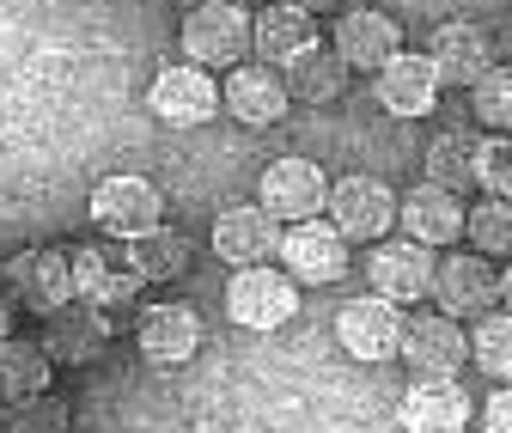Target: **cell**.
<instances>
[{
    "label": "cell",
    "instance_id": "1",
    "mask_svg": "<svg viewBox=\"0 0 512 433\" xmlns=\"http://www.w3.org/2000/svg\"><path fill=\"white\" fill-rule=\"evenodd\" d=\"M183 55L202 74H232V61L250 55V7L244 0H208V7L183 13Z\"/></svg>",
    "mask_w": 512,
    "mask_h": 433
},
{
    "label": "cell",
    "instance_id": "2",
    "mask_svg": "<svg viewBox=\"0 0 512 433\" xmlns=\"http://www.w3.org/2000/svg\"><path fill=\"white\" fill-rule=\"evenodd\" d=\"M397 360H409L415 379H458L470 366V336H464L458 318H445V312H409Z\"/></svg>",
    "mask_w": 512,
    "mask_h": 433
},
{
    "label": "cell",
    "instance_id": "3",
    "mask_svg": "<svg viewBox=\"0 0 512 433\" xmlns=\"http://www.w3.org/2000/svg\"><path fill=\"white\" fill-rule=\"evenodd\" d=\"M92 226L128 244V238H141V232L165 226V196L153 190L147 177L116 171V177H104L98 190H92Z\"/></svg>",
    "mask_w": 512,
    "mask_h": 433
},
{
    "label": "cell",
    "instance_id": "4",
    "mask_svg": "<svg viewBox=\"0 0 512 433\" xmlns=\"http://www.w3.org/2000/svg\"><path fill=\"white\" fill-rule=\"evenodd\" d=\"M330 226L348 238V244H384V232L397 226V196H391V183H378V177H342L330 183Z\"/></svg>",
    "mask_w": 512,
    "mask_h": 433
},
{
    "label": "cell",
    "instance_id": "5",
    "mask_svg": "<svg viewBox=\"0 0 512 433\" xmlns=\"http://www.w3.org/2000/svg\"><path fill=\"white\" fill-rule=\"evenodd\" d=\"M281 275L293 287H330L348 275V238L330 220H305L281 232Z\"/></svg>",
    "mask_w": 512,
    "mask_h": 433
},
{
    "label": "cell",
    "instance_id": "6",
    "mask_svg": "<svg viewBox=\"0 0 512 433\" xmlns=\"http://www.w3.org/2000/svg\"><path fill=\"white\" fill-rule=\"evenodd\" d=\"M281 251V220L263 202H232L214 214V257L226 269H263Z\"/></svg>",
    "mask_w": 512,
    "mask_h": 433
},
{
    "label": "cell",
    "instance_id": "7",
    "mask_svg": "<svg viewBox=\"0 0 512 433\" xmlns=\"http://www.w3.org/2000/svg\"><path fill=\"white\" fill-rule=\"evenodd\" d=\"M299 312V287L281 275V269H232V287H226V318L244 324V330H281L287 318Z\"/></svg>",
    "mask_w": 512,
    "mask_h": 433
},
{
    "label": "cell",
    "instance_id": "8",
    "mask_svg": "<svg viewBox=\"0 0 512 433\" xmlns=\"http://www.w3.org/2000/svg\"><path fill=\"white\" fill-rule=\"evenodd\" d=\"M433 299H439V312L445 318H482L500 305V275L488 257L476 251H458V257H433Z\"/></svg>",
    "mask_w": 512,
    "mask_h": 433
},
{
    "label": "cell",
    "instance_id": "9",
    "mask_svg": "<svg viewBox=\"0 0 512 433\" xmlns=\"http://www.w3.org/2000/svg\"><path fill=\"white\" fill-rule=\"evenodd\" d=\"M256 202H263L281 226H305V220L324 214L330 177L317 171L311 159H275V165L263 171V183H256Z\"/></svg>",
    "mask_w": 512,
    "mask_h": 433
},
{
    "label": "cell",
    "instance_id": "10",
    "mask_svg": "<svg viewBox=\"0 0 512 433\" xmlns=\"http://www.w3.org/2000/svg\"><path fill=\"white\" fill-rule=\"evenodd\" d=\"M336 336L366 366L397 360V348H403V305H384L378 293H360V299H348L336 312Z\"/></svg>",
    "mask_w": 512,
    "mask_h": 433
},
{
    "label": "cell",
    "instance_id": "11",
    "mask_svg": "<svg viewBox=\"0 0 512 433\" xmlns=\"http://www.w3.org/2000/svg\"><path fill=\"white\" fill-rule=\"evenodd\" d=\"M147 104L159 122H171V129H202L208 116H220V80L189 68V61H177V68H159L153 86H147Z\"/></svg>",
    "mask_w": 512,
    "mask_h": 433
},
{
    "label": "cell",
    "instance_id": "12",
    "mask_svg": "<svg viewBox=\"0 0 512 433\" xmlns=\"http://www.w3.org/2000/svg\"><path fill=\"white\" fill-rule=\"evenodd\" d=\"M7 287L19 305L31 312H61V305L74 299V263H68V244H37V251H19L7 263Z\"/></svg>",
    "mask_w": 512,
    "mask_h": 433
},
{
    "label": "cell",
    "instance_id": "13",
    "mask_svg": "<svg viewBox=\"0 0 512 433\" xmlns=\"http://www.w3.org/2000/svg\"><path fill=\"white\" fill-rule=\"evenodd\" d=\"M427 68H433L439 92H445V86L470 92V86L494 68V43H488V31H482V25L452 19V25H439V31H433V43H427Z\"/></svg>",
    "mask_w": 512,
    "mask_h": 433
},
{
    "label": "cell",
    "instance_id": "14",
    "mask_svg": "<svg viewBox=\"0 0 512 433\" xmlns=\"http://www.w3.org/2000/svg\"><path fill=\"white\" fill-rule=\"evenodd\" d=\"M68 263H74V299L98 305V312H110V305H135L141 287H147L135 269H128V257L104 251V244H68Z\"/></svg>",
    "mask_w": 512,
    "mask_h": 433
},
{
    "label": "cell",
    "instance_id": "15",
    "mask_svg": "<svg viewBox=\"0 0 512 433\" xmlns=\"http://www.w3.org/2000/svg\"><path fill=\"white\" fill-rule=\"evenodd\" d=\"M366 281L384 305H415L433 293V251H421L409 238H391L366 257Z\"/></svg>",
    "mask_w": 512,
    "mask_h": 433
},
{
    "label": "cell",
    "instance_id": "16",
    "mask_svg": "<svg viewBox=\"0 0 512 433\" xmlns=\"http://www.w3.org/2000/svg\"><path fill=\"white\" fill-rule=\"evenodd\" d=\"M104 342H110V312H98V305L68 299L61 312L43 318V354H49V366H86V360L104 354Z\"/></svg>",
    "mask_w": 512,
    "mask_h": 433
},
{
    "label": "cell",
    "instance_id": "17",
    "mask_svg": "<svg viewBox=\"0 0 512 433\" xmlns=\"http://www.w3.org/2000/svg\"><path fill=\"white\" fill-rule=\"evenodd\" d=\"M287 86L275 68H263V61H238V68L220 80V110H232L244 129H269V122L287 116Z\"/></svg>",
    "mask_w": 512,
    "mask_h": 433
},
{
    "label": "cell",
    "instance_id": "18",
    "mask_svg": "<svg viewBox=\"0 0 512 433\" xmlns=\"http://www.w3.org/2000/svg\"><path fill=\"white\" fill-rule=\"evenodd\" d=\"M403 49V25L391 13H378V7H354L336 19V55H342V68L348 74H378L384 61H391Z\"/></svg>",
    "mask_w": 512,
    "mask_h": 433
},
{
    "label": "cell",
    "instance_id": "19",
    "mask_svg": "<svg viewBox=\"0 0 512 433\" xmlns=\"http://www.w3.org/2000/svg\"><path fill=\"white\" fill-rule=\"evenodd\" d=\"M397 220H403L409 244L445 251V244L464 238V196H445V190H433V183H415L409 196H397Z\"/></svg>",
    "mask_w": 512,
    "mask_h": 433
},
{
    "label": "cell",
    "instance_id": "20",
    "mask_svg": "<svg viewBox=\"0 0 512 433\" xmlns=\"http://www.w3.org/2000/svg\"><path fill=\"white\" fill-rule=\"evenodd\" d=\"M397 421L409 433H464L470 427V391L458 379H409L397 397Z\"/></svg>",
    "mask_w": 512,
    "mask_h": 433
},
{
    "label": "cell",
    "instance_id": "21",
    "mask_svg": "<svg viewBox=\"0 0 512 433\" xmlns=\"http://www.w3.org/2000/svg\"><path fill=\"white\" fill-rule=\"evenodd\" d=\"M372 92H378V104L391 110V116H427L433 104H439V80H433V68H427V55H409V49H397L384 68L372 74Z\"/></svg>",
    "mask_w": 512,
    "mask_h": 433
},
{
    "label": "cell",
    "instance_id": "22",
    "mask_svg": "<svg viewBox=\"0 0 512 433\" xmlns=\"http://www.w3.org/2000/svg\"><path fill=\"white\" fill-rule=\"evenodd\" d=\"M135 336H141V354L153 366H183V360H196V348H202V318L189 312V305L165 299V305H147V312H141Z\"/></svg>",
    "mask_w": 512,
    "mask_h": 433
},
{
    "label": "cell",
    "instance_id": "23",
    "mask_svg": "<svg viewBox=\"0 0 512 433\" xmlns=\"http://www.w3.org/2000/svg\"><path fill=\"white\" fill-rule=\"evenodd\" d=\"M317 43V19L305 13H287V7H269V13H250V49L263 55V68L269 61H281V68H293L299 55H311Z\"/></svg>",
    "mask_w": 512,
    "mask_h": 433
},
{
    "label": "cell",
    "instance_id": "24",
    "mask_svg": "<svg viewBox=\"0 0 512 433\" xmlns=\"http://www.w3.org/2000/svg\"><path fill=\"white\" fill-rule=\"evenodd\" d=\"M49 354L43 342H25V336H7L0 342V403H31L49 391Z\"/></svg>",
    "mask_w": 512,
    "mask_h": 433
},
{
    "label": "cell",
    "instance_id": "25",
    "mask_svg": "<svg viewBox=\"0 0 512 433\" xmlns=\"http://www.w3.org/2000/svg\"><path fill=\"white\" fill-rule=\"evenodd\" d=\"M348 68H342V55L336 49H324L317 43L311 55H299L293 68L281 74V86H287V98H299V104H336L342 92H348Z\"/></svg>",
    "mask_w": 512,
    "mask_h": 433
},
{
    "label": "cell",
    "instance_id": "26",
    "mask_svg": "<svg viewBox=\"0 0 512 433\" xmlns=\"http://www.w3.org/2000/svg\"><path fill=\"white\" fill-rule=\"evenodd\" d=\"M421 183H433V190H445V196L476 190V135L445 129V135L427 147V177H421Z\"/></svg>",
    "mask_w": 512,
    "mask_h": 433
},
{
    "label": "cell",
    "instance_id": "27",
    "mask_svg": "<svg viewBox=\"0 0 512 433\" xmlns=\"http://www.w3.org/2000/svg\"><path fill=\"white\" fill-rule=\"evenodd\" d=\"M128 269L141 281H177L189 269V238L177 226H153L141 238H128Z\"/></svg>",
    "mask_w": 512,
    "mask_h": 433
},
{
    "label": "cell",
    "instance_id": "28",
    "mask_svg": "<svg viewBox=\"0 0 512 433\" xmlns=\"http://www.w3.org/2000/svg\"><path fill=\"white\" fill-rule=\"evenodd\" d=\"M464 238L476 257H512V202L482 196L476 208H464Z\"/></svg>",
    "mask_w": 512,
    "mask_h": 433
},
{
    "label": "cell",
    "instance_id": "29",
    "mask_svg": "<svg viewBox=\"0 0 512 433\" xmlns=\"http://www.w3.org/2000/svg\"><path fill=\"white\" fill-rule=\"evenodd\" d=\"M470 360L482 366L488 379H500V385H512V312H482L476 318V336H470Z\"/></svg>",
    "mask_w": 512,
    "mask_h": 433
},
{
    "label": "cell",
    "instance_id": "30",
    "mask_svg": "<svg viewBox=\"0 0 512 433\" xmlns=\"http://www.w3.org/2000/svg\"><path fill=\"white\" fill-rule=\"evenodd\" d=\"M470 98H476V122L488 135H512V68H488L470 86Z\"/></svg>",
    "mask_w": 512,
    "mask_h": 433
},
{
    "label": "cell",
    "instance_id": "31",
    "mask_svg": "<svg viewBox=\"0 0 512 433\" xmlns=\"http://www.w3.org/2000/svg\"><path fill=\"white\" fill-rule=\"evenodd\" d=\"M476 183L488 196L512 202V135H488L476 141Z\"/></svg>",
    "mask_w": 512,
    "mask_h": 433
},
{
    "label": "cell",
    "instance_id": "32",
    "mask_svg": "<svg viewBox=\"0 0 512 433\" xmlns=\"http://www.w3.org/2000/svg\"><path fill=\"white\" fill-rule=\"evenodd\" d=\"M7 433H68V403L61 397H31V403H13L7 415Z\"/></svg>",
    "mask_w": 512,
    "mask_h": 433
},
{
    "label": "cell",
    "instance_id": "33",
    "mask_svg": "<svg viewBox=\"0 0 512 433\" xmlns=\"http://www.w3.org/2000/svg\"><path fill=\"white\" fill-rule=\"evenodd\" d=\"M482 433H512V385H500L482 403Z\"/></svg>",
    "mask_w": 512,
    "mask_h": 433
},
{
    "label": "cell",
    "instance_id": "34",
    "mask_svg": "<svg viewBox=\"0 0 512 433\" xmlns=\"http://www.w3.org/2000/svg\"><path fill=\"white\" fill-rule=\"evenodd\" d=\"M275 7H287V13H305V19H311V13H330V0H275Z\"/></svg>",
    "mask_w": 512,
    "mask_h": 433
},
{
    "label": "cell",
    "instance_id": "35",
    "mask_svg": "<svg viewBox=\"0 0 512 433\" xmlns=\"http://www.w3.org/2000/svg\"><path fill=\"white\" fill-rule=\"evenodd\" d=\"M500 312H512V263L500 269Z\"/></svg>",
    "mask_w": 512,
    "mask_h": 433
},
{
    "label": "cell",
    "instance_id": "36",
    "mask_svg": "<svg viewBox=\"0 0 512 433\" xmlns=\"http://www.w3.org/2000/svg\"><path fill=\"white\" fill-rule=\"evenodd\" d=\"M7 336H13V305L0 299V342H7Z\"/></svg>",
    "mask_w": 512,
    "mask_h": 433
},
{
    "label": "cell",
    "instance_id": "37",
    "mask_svg": "<svg viewBox=\"0 0 512 433\" xmlns=\"http://www.w3.org/2000/svg\"><path fill=\"white\" fill-rule=\"evenodd\" d=\"M177 7H183V13H196V7H208V0H177Z\"/></svg>",
    "mask_w": 512,
    "mask_h": 433
}]
</instances>
